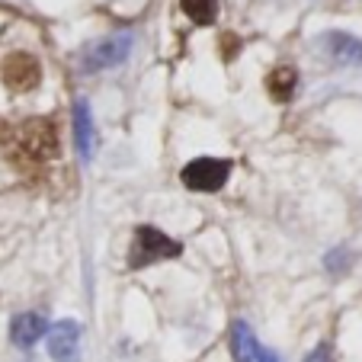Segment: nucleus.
I'll return each mask as SVG.
<instances>
[{
	"label": "nucleus",
	"instance_id": "obj_1",
	"mask_svg": "<svg viewBox=\"0 0 362 362\" xmlns=\"http://www.w3.org/2000/svg\"><path fill=\"white\" fill-rule=\"evenodd\" d=\"M10 158L23 167V170H35V167L48 164L58 158L62 151V138L52 119H29V122L16 125L7 138Z\"/></svg>",
	"mask_w": 362,
	"mask_h": 362
},
{
	"label": "nucleus",
	"instance_id": "obj_2",
	"mask_svg": "<svg viewBox=\"0 0 362 362\" xmlns=\"http://www.w3.org/2000/svg\"><path fill=\"white\" fill-rule=\"evenodd\" d=\"M183 253V244L173 238H167L164 231L151 225L135 228V240H132V250H129V267L132 269H144L151 263H160V260H173Z\"/></svg>",
	"mask_w": 362,
	"mask_h": 362
},
{
	"label": "nucleus",
	"instance_id": "obj_3",
	"mask_svg": "<svg viewBox=\"0 0 362 362\" xmlns=\"http://www.w3.org/2000/svg\"><path fill=\"white\" fill-rule=\"evenodd\" d=\"M132 33H112L106 39H96L93 45H87L81 58V68L83 71H103V68H116L129 58L132 52Z\"/></svg>",
	"mask_w": 362,
	"mask_h": 362
},
{
	"label": "nucleus",
	"instance_id": "obj_4",
	"mask_svg": "<svg viewBox=\"0 0 362 362\" xmlns=\"http://www.w3.org/2000/svg\"><path fill=\"white\" fill-rule=\"evenodd\" d=\"M228 173H231V160L196 158L192 164L183 167L180 180H183V186H189V189H196V192H215L225 186Z\"/></svg>",
	"mask_w": 362,
	"mask_h": 362
},
{
	"label": "nucleus",
	"instance_id": "obj_5",
	"mask_svg": "<svg viewBox=\"0 0 362 362\" xmlns=\"http://www.w3.org/2000/svg\"><path fill=\"white\" fill-rule=\"evenodd\" d=\"M45 337L55 362H81V324L77 321H58Z\"/></svg>",
	"mask_w": 362,
	"mask_h": 362
},
{
	"label": "nucleus",
	"instance_id": "obj_6",
	"mask_svg": "<svg viewBox=\"0 0 362 362\" xmlns=\"http://www.w3.org/2000/svg\"><path fill=\"white\" fill-rule=\"evenodd\" d=\"M39 62H35L33 55H26V52H16V55H10L7 62H4V81H7L10 90H16V93H26V90H35L39 87Z\"/></svg>",
	"mask_w": 362,
	"mask_h": 362
},
{
	"label": "nucleus",
	"instance_id": "obj_7",
	"mask_svg": "<svg viewBox=\"0 0 362 362\" xmlns=\"http://www.w3.org/2000/svg\"><path fill=\"white\" fill-rule=\"evenodd\" d=\"M74 144H77L81 160L90 164V160H93V151H96V129H93V116H90L87 100L74 103Z\"/></svg>",
	"mask_w": 362,
	"mask_h": 362
},
{
	"label": "nucleus",
	"instance_id": "obj_8",
	"mask_svg": "<svg viewBox=\"0 0 362 362\" xmlns=\"http://www.w3.org/2000/svg\"><path fill=\"white\" fill-rule=\"evenodd\" d=\"M45 334H48V324L39 311H26V315H20L13 324H10V340H13L20 349L35 346Z\"/></svg>",
	"mask_w": 362,
	"mask_h": 362
},
{
	"label": "nucleus",
	"instance_id": "obj_9",
	"mask_svg": "<svg viewBox=\"0 0 362 362\" xmlns=\"http://www.w3.org/2000/svg\"><path fill=\"white\" fill-rule=\"evenodd\" d=\"M324 48L337 64H362V42L346 33H327L324 35Z\"/></svg>",
	"mask_w": 362,
	"mask_h": 362
},
{
	"label": "nucleus",
	"instance_id": "obj_10",
	"mask_svg": "<svg viewBox=\"0 0 362 362\" xmlns=\"http://www.w3.org/2000/svg\"><path fill=\"white\" fill-rule=\"evenodd\" d=\"M295 83H298L295 68L282 64V68H276L273 74L267 77V93L273 96L276 103H288V100H292V93H295Z\"/></svg>",
	"mask_w": 362,
	"mask_h": 362
},
{
	"label": "nucleus",
	"instance_id": "obj_11",
	"mask_svg": "<svg viewBox=\"0 0 362 362\" xmlns=\"http://www.w3.org/2000/svg\"><path fill=\"white\" fill-rule=\"evenodd\" d=\"M257 340H253L250 327H247L244 321H234L231 327V353L238 362H257Z\"/></svg>",
	"mask_w": 362,
	"mask_h": 362
},
{
	"label": "nucleus",
	"instance_id": "obj_12",
	"mask_svg": "<svg viewBox=\"0 0 362 362\" xmlns=\"http://www.w3.org/2000/svg\"><path fill=\"white\" fill-rule=\"evenodd\" d=\"M180 7L196 26H212L218 16V0H180Z\"/></svg>",
	"mask_w": 362,
	"mask_h": 362
},
{
	"label": "nucleus",
	"instance_id": "obj_13",
	"mask_svg": "<svg viewBox=\"0 0 362 362\" xmlns=\"http://www.w3.org/2000/svg\"><path fill=\"white\" fill-rule=\"evenodd\" d=\"M305 362H334V359H330V346H327V343H321L315 353H308Z\"/></svg>",
	"mask_w": 362,
	"mask_h": 362
},
{
	"label": "nucleus",
	"instance_id": "obj_14",
	"mask_svg": "<svg viewBox=\"0 0 362 362\" xmlns=\"http://www.w3.org/2000/svg\"><path fill=\"white\" fill-rule=\"evenodd\" d=\"M238 48H240V42L238 39L231 42V35H225V62H231V58L238 55Z\"/></svg>",
	"mask_w": 362,
	"mask_h": 362
},
{
	"label": "nucleus",
	"instance_id": "obj_15",
	"mask_svg": "<svg viewBox=\"0 0 362 362\" xmlns=\"http://www.w3.org/2000/svg\"><path fill=\"white\" fill-rule=\"evenodd\" d=\"M257 362H279V356L273 349H257Z\"/></svg>",
	"mask_w": 362,
	"mask_h": 362
}]
</instances>
